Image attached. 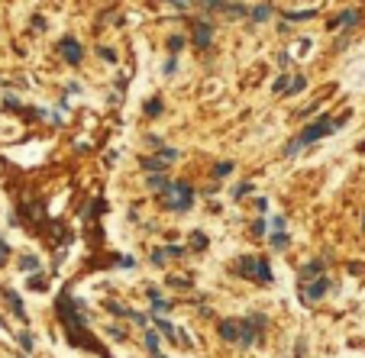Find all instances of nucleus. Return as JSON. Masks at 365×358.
I'll list each match as a JSON object with an SVG mask.
<instances>
[{"mask_svg":"<svg viewBox=\"0 0 365 358\" xmlns=\"http://www.w3.org/2000/svg\"><path fill=\"white\" fill-rule=\"evenodd\" d=\"M336 126H340V123H336V120H330V116H320V120H317V123H311V126H307L304 133H301L298 139H294V142H288L285 155H294V152H298V149H304V146H311V142L323 139V136H330V133H333Z\"/></svg>","mask_w":365,"mask_h":358,"instance_id":"nucleus-1","label":"nucleus"},{"mask_svg":"<svg viewBox=\"0 0 365 358\" xmlns=\"http://www.w3.org/2000/svg\"><path fill=\"white\" fill-rule=\"evenodd\" d=\"M236 271L243 278H259L265 284H272V268H268V258H243L236 265Z\"/></svg>","mask_w":365,"mask_h":358,"instance_id":"nucleus-3","label":"nucleus"},{"mask_svg":"<svg viewBox=\"0 0 365 358\" xmlns=\"http://www.w3.org/2000/svg\"><path fill=\"white\" fill-rule=\"evenodd\" d=\"M58 52H61V58H65L68 65H81V45L74 42L71 36H65V39L58 42Z\"/></svg>","mask_w":365,"mask_h":358,"instance_id":"nucleus-6","label":"nucleus"},{"mask_svg":"<svg viewBox=\"0 0 365 358\" xmlns=\"http://www.w3.org/2000/svg\"><path fill=\"white\" fill-rule=\"evenodd\" d=\"M268 16H272V6H268V3H262V6L252 10V19H268Z\"/></svg>","mask_w":365,"mask_h":358,"instance_id":"nucleus-15","label":"nucleus"},{"mask_svg":"<svg viewBox=\"0 0 365 358\" xmlns=\"http://www.w3.org/2000/svg\"><path fill=\"white\" fill-rule=\"evenodd\" d=\"M304 84H307L304 78H294L291 84H288V94H298V91H304Z\"/></svg>","mask_w":365,"mask_h":358,"instance_id":"nucleus-18","label":"nucleus"},{"mask_svg":"<svg viewBox=\"0 0 365 358\" xmlns=\"http://www.w3.org/2000/svg\"><path fill=\"white\" fill-rule=\"evenodd\" d=\"M165 184H168V181H165V178H162V175H149V187H155V190H162V187H165Z\"/></svg>","mask_w":365,"mask_h":358,"instance_id":"nucleus-17","label":"nucleus"},{"mask_svg":"<svg viewBox=\"0 0 365 358\" xmlns=\"http://www.w3.org/2000/svg\"><path fill=\"white\" fill-rule=\"evenodd\" d=\"M100 55H104L107 61H116V55H113V49H100Z\"/></svg>","mask_w":365,"mask_h":358,"instance_id":"nucleus-28","label":"nucleus"},{"mask_svg":"<svg viewBox=\"0 0 365 358\" xmlns=\"http://www.w3.org/2000/svg\"><path fill=\"white\" fill-rule=\"evenodd\" d=\"M142 165H146L149 171H158V175H162V171H165V165H168V162H165V158H162V162H158V158H142Z\"/></svg>","mask_w":365,"mask_h":358,"instance_id":"nucleus-13","label":"nucleus"},{"mask_svg":"<svg viewBox=\"0 0 365 358\" xmlns=\"http://www.w3.org/2000/svg\"><path fill=\"white\" fill-rule=\"evenodd\" d=\"M175 255H181V249H178V245H171V249H155L152 261H155V265H162V261H168V258H175Z\"/></svg>","mask_w":365,"mask_h":358,"instance_id":"nucleus-10","label":"nucleus"},{"mask_svg":"<svg viewBox=\"0 0 365 358\" xmlns=\"http://www.w3.org/2000/svg\"><path fill=\"white\" fill-rule=\"evenodd\" d=\"M3 297H6V300H10V304H13V313H16L19 320H26V313H23V300H19V297H16V294H13V291H3Z\"/></svg>","mask_w":365,"mask_h":358,"instance_id":"nucleus-12","label":"nucleus"},{"mask_svg":"<svg viewBox=\"0 0 365 358\" xmlns=\"http://www.w3.org/2000/svg\"><path fill=\"white\" fill-rule=\"evenodd\" d=\"M259 326H265V320H262L259 313H256V316H249L246 323H239V346H243V349H249L252 342H256Z\"/></svg>","mask_w":365,"mask_h":358,"instance_id":"nucleus-4","label":"nucleus"},{"mask_svg":"<svg viewBox=\"0 0 365 358\" xmlns=\"http://www.w3.org/2000/svg\"><path fill=\"white\" fill-rule=\"evenodd\" d=\"M19 346L26 349V352H32V333L26 329V333H19Z\"/></svg>","mask_w":365,"mask_h":358,"instance_id":"nucleus-16","label":"nucleus"},{"mask_svg":"<svg viewBox=\"0 0 365 358\" xmlns=\"http://www.w3.org/2000/svg\"><path fill=\"white\" fill-rule=\"evenodd\" d=\"M230 168H233V165H230V162H223V165H217V175H230Z\"/></svg>","mask_w":365,"mask_h":358,"instance_id":"nucleus-27","label":"nucleus"},{"mask_svg":"<svg viewBox=\"0 0 365 358\" xmlns=\"http://www.w3.org/2000/svg\"><path fill=\"white\" fill-rule=\"evenodd\" d=\"M314 274H323V261H311V265H304V268H301V281L314 278Z\"/></svg>","mask_w":365,"mask_h":358,"instance_id":"nucleus-11","label":"nucleus"},{"mask_svg":"<svg viewBox=\"0 0 365 358\" xmlns=\"http://www.w3.org/2000/svg\"><path fill=\"white\" fill-rule=\"evenodd\" d=\"M158 194H162L165 206H171V210H191V203H194V190H191L188 184H181V181L165 184Z\"/></svg>","mask_w":365,"mask_h":358,"instance_id":"nucleus-2","label":"nucleus"},{"mask_svg":"<svg viewBox=\"0 0 365 358\" xmlns=\"http://www.w3.org/2000/svg\"><path fill=\"white\" fill-rule=\"evenodd\" d=\"M191 245H194V249H204V245H207V236H201V232H194V239H191Z\"/></svg>","mask_w":365,"mask_h":358,"instance_id":"nucleus-24","label":"nucleus"},{"mask_svg":"<svg viewBox=\"0 0 365 358\" xmlns=\"http://www.w3.org/2000/svg\"><path fill=\"white\" fill-rule=\"evenodd\" d=\"M155 326L162 329V333L168 336V339H171V333H175V326H171V323H165V320H158V316H155Z\"/></svg>","mask_w":365,"mask_h":358,"instance_id":"nucleus-21","label":"nucleus"},{"mask_svg":"<svg viewBox=\"0 0 365 358\" xmlns=\"http://www.w3.org/2000/svg\"><path fill=\"white\" fill-rule=\"evenodd\" d=\"M314 10H294V13H285V19H291V23H298V19H311Z\"/></svg>","mask_w":365,"mask_h":358,"instance_id":"nucleus-14","label":"nucleus"},{"mask_svg":"<svg viewBox=\"0 0 365 358\" xmlns=\"http://www.w3.org/2000/svg\"><path fill=\"white\" fill-rule=\"evenodd\" d=\"M220 333H223V339H239V323L236 320H223L220 323Z\"/></svg>","mask_w":365,"mask_h":358,"instance_id":"nucleus-9","label":"nucleus"},{"mask_svg":"<svg viewBox=\"0 0 365 358\" xmlns=\"http://www.w3.org/2000/svg\"><path fill=\"white\" fill-rule=\"evenodd\" d=\"M272 245H275V249H285V245H288V236H285V232H275V236H272Z\"/></svg>","mask_w":365,"mask_h":358,"instance_id":"nucleus-20","label":"nucleus"},{"mask_svg":"<svg viewBox=\"0 0 365 358\" xmlns=\"http://www.w3.org/2000/svg\"><path fill=\"white\" fill-rule=\"evenodd\" d=\"M353 23H359V10H346V13H340V16H336L330 26H333V29H349Z\"/></svg>","mask_w":365,"mask_h":358,"instance_id":"nucleus-8","label":"nucleus"},{"mask_svg":"<svg viewBox=\"0 0 365 358\" xmlns=\"http://www.w3.org/2000/svg\"><path fill=\"white\" fill-rule=\"evenodd\" d=\"M146 113H149V116L162 113V100H149V103H146Z\"/></svg>","mask_w":365,"mask_h":358,"instance_id":"nucleus-22","label":"nucleus"},{"mask_svg":"<svg viewBox=\"0 0 365 358\" xmlns=\"http://www.w3.org/2000/svg\"><path fill=\"white\" fill-rule=\"evenodd\" d=\"M146 346H149V352L158 355V339H155V333H146Z\"/></svg>","mask_w":365,"mask_h":358,"instance_id":"nucleus-19","label":"nucleus"},{"mask_svg":"<svg viewBox=\"0 0 365 358\" xmlns=\"http://www.w3.org/2000/svg\"><path fill=\"white\" fill-rule=\"evenodd\" d=\"M249 190H252V184H239V187L233 190V197H246V194H249Z\"/></svg>","mask_w":365,"mask_h":358,"instance_id":"nucleus-25","label":"nucleus"},{"mask_svg":"<svg viewBox=\"0 0 365 358\" xmlns=\"http://www.w3.org/2000/svg\"><path fill=\"white\" fill-rule=\"evenodd\" d=\"M168 3H175V6H181V10H188V6H191V0H168Z\"/></svg>","mask_w":365,"mask_h":358,"instance_id":"nucleus-29","label":"nucleus"},{"mask_svg":"<svg viewBox=\"0 0 365 358\" xmlns=\"http://www.w3.org/2000/svg\"><path fill=\"white\" fill-rule=\"evenodd\" d=\"M210 39H213L210 23H194V45H197V49H207Z\"/></svg>","mask_w":365,"mask_h":358,"instance_id":"nucleus-7","label":"nucleus"},{"mask_svg":"<svg viewBox=\"0 0 365 358\" xmlns=\"http://www.w3.org/2000/svg\"><path fill=\"white\" fill-rule=\"evenodd\" d=\"M19 268H23V271H36L39 261H36V258H23V261H19Z\"/></svg>","mask_w":365,"mask_h":358,"instance_id":"nucleus-23","label":"nucleus"},{"mask_svg":"<svg viewBox=\"0 0 365 358\" xmlns=\"http://www.w3.org/2000/svg\"><path fill=\"white\" fill-rule=\"evenodd\" d=\"M181 45H184L181 36H171V39H168V49H181Z\"/></svg>","mask_w":365,"mask_h":358,"instance_id":"nucleus-26","label":"nucleus"},{"mask_svg":"<svg viewBox=\"0 0 365 358\" xmlns=\"http://www.w3.org/2000/svg\"><path fill=\"white\" fill-rule=\"evenodd\" d=\"M327 291H330V281L323 278V274H317L314 284H301V300H304V304H314V300H320Z\"/></svg>","mask_w":365,"mask_h":358,"instance_id":"nucleus-5","label":"nucleus"},{"mask_svg":"<svg viewBox=\"0 0 365 358\" xmlns=\"http://www.w3.org/2000/svg\"><path fill=\"white\" fill-rule=\"evenodd\" d=\"M3 258H6V242L0 239V261H3Z\"/></svg>","mask_w":365,"mask_h":358,"instance_id":"nucleus-30","label":"nucleus"}]
</instances>
